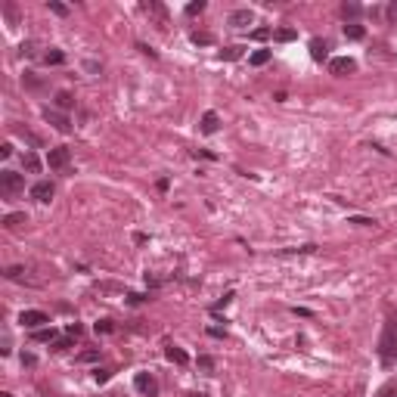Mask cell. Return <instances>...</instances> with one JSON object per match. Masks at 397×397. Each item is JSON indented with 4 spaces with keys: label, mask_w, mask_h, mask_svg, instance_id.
<instances>
[{
    "label": "cell",
    "mask_w": 397,
    "mask_h": 397,
    "mask_svg": "<svg viewBox=\"0 0 397 397\" xmlns=\"http://www.w3.org/2000/svg\"><path fill=\"white\" fill-rule=\"evenodd\" d=\"M379 360H382L385 366H391V363L397 360V316L385 323V332H382V338H379Z\"/></svg>",
    "instance_id": "cell-1"
},
{
    "label": "cell",
    "mask_w": 397,
    "mask_h": 397,
    "mask_svg": "<svg viewBox=\"0 0 397 397\" xmlns=\"http://www.w3.org/2000/svg\"><path fill=\"white\" fill-rule=\"evenodd\" d=\"M22 189H25V177H22V174H16V171H0V192H4L7 198L16 195V192H22Z\"/></svg>",
    "instance_id": "cell-2"
},
{
    "label": "cell",
    "mask_w": 397,
    "mask_h": 397,
    "mask_svg": "<svg viewBox=\"0 0 397 397\" xmlns=\"http://www.w3.org/2000/svg\"><path fill=\"white\" fill-rule=\"evenodd\" d=\"M19 323H22L25 329H44V326L50 323V316H47L44 310H22V313H19Z\"/></svg>",
    "instance_id": "cell-3"
},
{
    "label": "cell",
    "mask_w": 397,
    "mask_h": 397,
    "mask_svg": "<svg viewBox=\"0 0 397 397\" xmlns=\"http://www.w3.org/2000/svg\"><path fill=\"white\" fill-rule=\"evenodd\" d=\"M134 388H137L143 397H155V394H158V382H155L149 373H137V376H134Z\"/></svg>",
    "instance_id": "cell-4"
},
{
    "label": "cell",
    "mask_w": 397,
    "mask_h": 397,
    "mask_svg": "<svg viewBox=\"0 0 397 397\" xmlns=\"http://www.w3.org/2000/svg\"><path fill=\"white\" fill-rule=\"evenodd\" d=\"M68 158H71L68 146H53V149L47 152V165H50L53 171H59V168H65V165H68Z\"/></svg>",
    "instance_id": "cell-5"
},
{
    "label": "cell",
    "mask_w": 397,
    "mask_h": 397,
    "mask_svg": "<svg viewBox=\"0 0 397 397\" xmlns=\"http://www.w3.org/2000/svg\"><path fill=\"white\" fill-rule=\"evenodd\" d=\"M329 71H332L335 78H344V75L357 71V62H354L351 56H335V59H329Z\"/></svg>",
    "instance_id": "cell-6"
},
{
    "label": "cell",
    "mask_w": 397,
    "mask_h": 397,
    "mask_svg": "<svg viewBox=\"0 0 397 397\" xmlns=\"http://www.w3.org/2000/svg\"><path fill=\"white\" fill-rule=\"evenodd\" d=\"M31 198H34V202H50V198H53V183L50 180H37L34 186H31Z\"/></svg>",
    "instance_id": "cell-7"
},
{
    "label": "cell",
    "mask_w": 397,
    "mask_h": 397,
    "mask_svg": "<svg viewBox=\"0 0 397 397\" xmlns=\"http://www.w3.org/2000/svg\"><path fill=\"white\" fill-rule=\"evenodd\" d=\"M44 118H47V125H53V128H56V131H62V134H68V131H71V121H68L65 115H59L56 109H44Z\"/></svg>",
    "instance_id": "cell-8"
},
{
    "label": "cell",
    "mask_w": 397,
    "mask_h": 397,
    "mask_svg": "<svg viewBox=\"0 0 397 397\" xmlns=\"http://www.w3.org/2000/svg\"><path fill=\"white\" fill-rule=\"evenodd\" d=\"M310 59H313V62L329 59V44L323 41V37H313V41H310Z\"/></svg>",
    "instance_id": "cell-9"
},
{
    "label": "cell",
    "mask_w": 397,
    "mask_h": 397,
    "mask_svg": "<svg viewBox=\"0 0 397 397\" xmlns=\"http://www.w3.org/2000/svg\"><path fill=\"white\" fill-rule=\"evenodd\" d=\"M217 128H220L217 112H205V115H202V121H198V131H202V134H217Z\"/></svg>",
    "instance_id": "cell-10"
},
{
    "label": "cell",
    "mask_w": 397,
    "mask_h": 397,
    "mask_svg": "<svg viewBox=\"0 0 397 397\" xmlns=\"http://www.w3.org/2000/svg\"><path fill=\"white\" fill-rule=\"evenodd\" d=\"M255 22V13L252 10H236V13H230V25L233 28H245V25H252Z\"/></svg>",
    "instance_id": "cell-11"
},
{
    "label": "cell",
    "mask_w": 397,
    "mask_h": 397,
    "mask_svg": "<svg viewBox=\"0 0 397 397\" xmlns=\"http://www.w3.org/2000/svg\"><path fill=\"white\" fill-rule=\"evenodd\" d=\"M165 357H168V360H171V363H177V366H186V363H189V357H186V351H183V348H177V344H171V348L165 351Z\"/></svg>",
    "instance_id": "cell-12"
},
{
    "label": "cell",
    "mask_w": 397,
    "mask_h": 397,
    "mask_svg": "<svg viewBox=\"0 0 397 397\" xmlns=\"http://www.w3.org/2000/svg\"><path fill=\"white\" fill-rule=\"evenodd\" d=\"M344 37H348V41H363V37H366V28L357 25V22H348V25H344Z\"/></svg>",
    "instance_id": "cell-13"
},
{
    "label": "cell",
    "mask_w": 397,
    "mask_h": 397,
    "mask_svg": "<svg viewBox=\"0 0 397 397\" xmlns=\"http://www.w3.org/2000/svg\"><path fill=\"white\" fill-rule=\"evenodd\" d=\"M31 341H56V329H53V326L31 329Z\"/></svg>",
    "instance_id": "cell-14"
},
{
    "label": "cell",
    "mask_w": 397,
    "mask_h": 397,
    "mask_svg": "<svg viewBox=\"0 0 397 397\" xmlns=\"http://www.w3.org/2000/svg\"><path fill=\"white\" fill-rule=\"evenodd\" d=\"M25 220H28V217H25V211H13V214H7V217H4V227H7V230H16V227H22Z\"/></svg>",
    "instance_id": "cell-15"
},
{
    "label": "cell",
    "mask_w": 397,
    "mask_h": 397,
    "mask_svg": "<svg viewBox=\"0 0 397 397\" xmlns=\"http://www.w3.org/2000/svg\"><path fill=\"white\" fill-rule=\"evenodd\" d=\"M22 168H28L31 174H37V171H41V158H37L34 152H25L22 155Z\"/></svg>",
    "instance_id": "cell-16"
},
{
    "label": "cell",
    "mask_w": 397,
    "mask_h": 397,
    "mask_svg": "<svg viewBox=\"0 0 397 397\" xmlns=\"http://www.w3.org/2000/svg\"><path fill=\"white\" fill-rule=\"evenodd\" d=\"M44 62H47V65H62V62H65V53L56 50V47H50V50L44 53Z\"/></svg>",
    "instance_id": "cell-17"
},
{
    "label": "cell",
    "mask_w": 397,
    "mask_h": 397,
    "mask_svg": "<svg viewBox=\"0 0 397 397\" xmlns=\"http://www.w3.org/2000/svg\"><path fill=\"white\" fill-rule=\"evenodd\" d=\"M273 37H276L280 44H289V41H295V37H298V31H295V28H276Z\"/></svg>",
    "instance_id": "cell-18"
},
{
    "label": "cell",
    "mask_w": 397,
    "mask_h": 397,
    "mask_svg": "<svg viewBox=\"0 0 397 397\" xmlns=\"http://www.w3.org/2000/svg\"><path fill=\"white\" fill-rule=\"evenodd\" d=\"M242 53H245V47H239V44H236V47H227V50H220V59L233 62V59H239Z\"/></svg>",
    "instance_id": "cell-19"
},
{
    "label": "cell",
    "mask_w": 397,
    "mask_h": 397,
    "mask_svg": "<svg viewBox=\"0 0 397 397\" xmlns=\"http://www.w3.org/2000/svg\"><path fill=\"white\" fill-rule=\"evenodd\" d=\"M249 62H252V65H267V62H270V50H255V53L249 56Z\"/></svg>",
    "instance_id": "cell-20"
},
{
    "label": "cell",
    "mask_w": 397,
    "mask_h": 397,
    "mask_svg": "<svg viewBox=\"0 0 397 397\" xmlns=\"http://www.w3.org/2000/svg\"><path fill=\"white\" fill-rule=\"evenodd\" d=\"M56 106H59V109H71V106H75V96H71L68 90H59V93H56Z\"/></svg>",
    "instance_id": "cell-21"
},
{
    "label": "cell",
    "mask_w": 397,
    "mask_h": 397,
    "mask_svg": "<svg viewBox=\"0 0 397 397\" xmlns=\"http://www.w3.org/2000/svg\"><path fill=\"white\" fill-rule=\"evenodd\" d=\"M189 37H192V44H202V47H208V44H214V37H211L208 31H192Z\"/></svg>",
    "instance_id": "cell-22"
},
{
    "label": "cell",
    "mask_w": 397,
    "mask_h": 397,
    "mask_svg": "<svg viewBox=\"0 0 397 397\" xmlns=\"http://www.w3.org/2000/svg\"><path fill=\"white\" fill-rule=\"evenodd\" d=\"M143 10H146V13H155V16H158V19H162V22H165V16H168L162 4H143Z\"/></svg>",
    "instance_id": "cell-23"
},
{
    "label": "cell",
    "mask_w": 397,
    "mask_h": 397,
    "mask_svg": "<svg viewBox=\"0 0 397 397\" xmlns=\"http://www.w3.org/2000/svg\"><path fill=\"white\" fill-rule=\"evenodd\" d=\"M205 10V0H192V4H186V16H198Z\"/></svg>",
    "instance_id": "cell-24"
},
{
    "label": "cell",
    "mask_w": 397,
    "mask_h": 397,
    "mask_svg": "<svg viewBox=\"0 0 397 397\" xmlns=\"http://www.w3.org/2000/svg\"><path fill=\"white\" fill-rule=\"evenodd\" d=\"M310 252H316V245H301V249H286V252H280V255L286 258V255H310Z\"/></svg>",
    "instance_id": "cell-25"
},
{
    "label": "cell",
    "mask_w": 397,
    "mask_h": 397,
    "mask_svg": "<svg viewBox=\"0 0 397 397\" xmlns=\"http://www.w3.org/2000/svg\"><path fill=\"white\" fill-rule=\"evenodd\" d=\"M96 332H103V335H109V332H115V323L112 320H96V326H93Z\"/></svg>",
    "instance_id": "cell-26"
},
{
    "label": "cell",
    "mask_w": 397,
    "mask_h": 397,
    "mask_svg": "<svg viewBox=\"0 0 397 397\" xmlns=\"http://www.w3.org/2000/svg\"><path fill=\"white\" fill-rule=\"evenodd\" d=\"M109 379H112V369H100V366L93 369V382H96V385H103V382H109Z\"/></svg>",
    "instance_id": "cell-27"
},
{
    "label": "cell",
    "mask_w": 397,
    "mask_h": 397,
    "mask_svg": "<svg viewBox=\"0 0 397 397\" xmlns=\"http://www.w3.org/2000/svg\"><path fill=\"white\" fill-rule=\"evenodd\" d=\"M385 19H388L391 25H397V0H391V4H388V10H385Z\"/></svg>",
    "instance_id": "cell-28"
},
{
    "label": "cell",
    "mask_w": 397,
    "mask_h": 397,
    "mask_svg": "<svg viewBox=\"0 0 397 397\" xmlns=\"http://www.w3.org/2000/svg\"><path fill=\"white\" fill-rule=\"evenodd\" d=\"M78 360L81 363H93V360H100V351H84V354H78Z\"/></svg>",
    "instance_id": "cell-29"
},
{
    "label": "cell",
    "mask_w": 397,
    "mask_h": 397,
    "mask_svg": "<svg viewBox=\"0 0 397 397\" xmlns=\"http://www.w3.org/2000/svg\"><path fill=\"white\" fill-rule=\"evenodd\" d=\"M376 397H397V385H385V388H379Z\"/></svg>",
    "instance_id": "cell-30"
},
{
    "label": "cell",
    "mask_w": 397,
    "mask_h": 397,
    "mask_svg": "<svg viewBox=\"0 0 397 397\" xmlns=\"http://www.w3.org/2000/svg\"><path fill=\"white\" fill-rule=\"evenodd\" d=\"M50 10H53L56 16H68V7H65V4H59V0H50Z\"/></svg>",
    "instance_id": "cell-31"
},
{
    "label": "cell",
    "mask_w": 397,
    "mask_h": 397,
    "mask_svg": "<svg viewBox=\"0 0 397 397\" xmlns=\"http://www.w3.org/2000/svg\"><path fill=\"white\" fill-rule=\"evenodd\" d=\"M341 13H344V19H348V16L354 19V16H360V7H357V4H344V7H341Z\"/></svg>",
    "instance_id": "cell-32"
},
{
    "label": "cell",
    "mask_w": 397,
    "mask_h": 397,
    "mask_svg": "<svg viewBox=\"0 0 397 397\" xmlns=\"http://www.w3.org/2000/svg\"><path fill=\"white\" fill-rule=\"evenodd\" d=\"M71 341H75V338H56V341H53V351H65V348H71Z\"/></svg>",
    "instance_id": "cell-33"
},
{
    "label": "cell",
    "mask_w": 397,
    "mask_h": 397,
    "mask_svg": "<svg viewBox=\"0 0 397 397\" xmlns=\"http://www.w3.org/2000/svg\"><path fill=\"white\" fill-rule=\"evenodd\" d=\"M252 37H255V41H267V37H270V28H255Z\"/></svg>",
    "instance_id": "cell-34"
},
{
    "label": "cell",
    "mask_w": 397,
    "mask_h": 397,
    "mask_svg": "<svg viewBox=\"0 0 397 397\" xmlns=\"http://www.w3.org/2000/svg\"><path fill=\"white\" fill-rule=\"evenodd\" d=\"M351 224H357V227H373L376 220H373V217H351Z\"/></svg>",
    "instance_id": "cell-35"
},
{
    "label": "cell",
    "mask_w": 397,
    "mask_h": 397,
    "mask_svg": "<svg viewBox=\"0 0 397 397\" xmlns=\"http://www.w3.org/2000/svg\"><path fill=\"white\" fill-rule=\"evenodd\" d=\"M65 332H68V338H78V335H81L84 329H81V326H78V323H68V329H65Z\"/></svg>",
    "instance_id": "cell-36"
},
{
    "label": "cell",
    "mask_w": 397,
    "mask_h": 397,
    "mask_svg": "<svg viewBox=\"0 0 397 397\" xmlns=\"http://www.w3.org/2000/svg\"><path fill=\"white\" fill-rule=\"evenodd\" d=\"M230 301H233V292H227V295H224V298H220V301H217V304H214L211 310H220V307H227Z\"/></svg>",
    "instance_id": "cell-37"
},
{
    "label": "cell",
    "mask_w": 397,
    "mask_h": 397,
    "mask_svg": "<svg viewBox=\"0 0 397 397\" xmlns=\"http://www.w3.org/2000/svg\"><path fill=\"white\" fill-rule=\"evenodd\" d=\"M198 366H202V369H214V360H211V357H198Z\"/></svg>",
    "instance_id": "cell-38"
},
{
    "label": "cell",
    "mask_w": 397,
    "mask_h": 397,
    "mask_svg": "<svg viewBox=\"0 0 397 397\" xmlns=\"http://www.w3.org/2000/svg\"><path fill=\"white\" fill-rule=\"evenodd\" d=\"M22 363H25V366H34L37 357H34V354H22Z\"/></svg>",
    "instance_id": "cell-39"
},
{
    "label": "cell",
    "mask_w": 397,
    "mask_h": 397,
    "mask_svg": "<svg viewBox=\"0 0 397 397\" xmlns=\"http://www.w3.org/2000/svg\"><path fill=\"white\" fill-rule=\"evenodd\" d=\"M0 155L10 158V155H13V143H4V146H0Z\"/></svg>",
    "instance_id": "cell-40"
},
{
    "label": "cell",
    "mask_w": 397,
    "mask_h": 397,
    "mask_svg": "<svg viewBox=\"0 0 397 397\" xmlns=\"http://www.w3.org/2000/svg\"><path fill=\"white\" fill-rule=\"evenodd\" d=\"M140 301H146V295H137V292L128 295V304H140Z\"/></svg>",
    "instance_id": "cell-41"
},
{
    "label": "cell",
    "mask_w": 397,
    "mask_h": 397,
    "mask_svg": "<svg viewBox=\"0 0 397 397\" xmlns=\"http://www.w3.org/2000/svg\"><path fill=\"white\" fill-rule=\"evenodd\" d=\"M22 56H34V44H22Z\"/></svg>",
    "instance_id": "cell-42"
},
{
    "label": "cell",
    "mask_w": 397,
    "mask_h": 397,
    "mask_svg": "<svg viewBox=\"0 0 397 397\" xmlns=\"http://www.w3.org/2000/svg\"><path fill=\"white\" fill-rule=\"evenodd\" d=\"M208 335H214V338H224L227 332H224V329H214V326H211V329H208Z\"/></svg>",
    "instance_id": "cell-43"
},
{
    "label": "cell",
    "mask_w": 397,
    "mask_h": 397,
    "mask_svg": "<svg viewBox=\"0 0 397 397\" xmlns=\"http://www.w3.org/2000/svg\"><path fill=\"white\" fill-rule=\"evenodd\" d=\"M186 397H208V394H202V391H192V394H186Z\"/></svg>",
    "instance_id": "cell-44"
},
{
    "label": "cell",
    "mask_w": 397,
    "mask_h": 397,
    "mask_svg": "<svg viewBox=\"0 0 397 397\" xmlns=\"http://www.w3.org/2000/svg\"><path fill=\"white\" fill-rule=\"evenodd\" d=\"M0 397H13V394H10V391H4V394H0Z\"/></svg>",
    "instance_id": "cell-45"
}]
</instances>
